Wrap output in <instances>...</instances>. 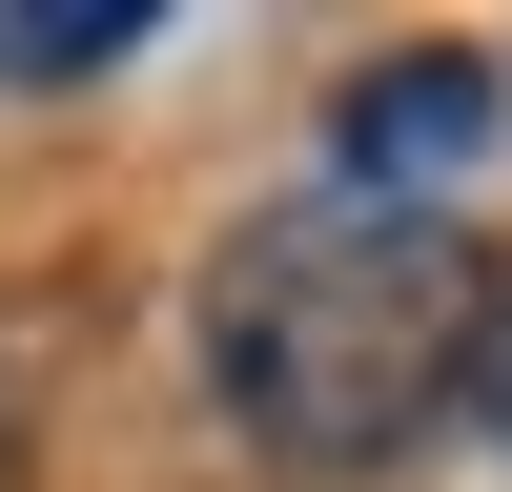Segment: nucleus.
<instances>
[{
    "instance_id": "obj_3",
    "label": "nucleus",
    "mask_w": 512,
    "mask_h": 492,
    "mask_svg": "<svg viewBox=\"0 0 512 492\" xmlns=\"http://www.w3.org/2000/svg\"><path fill=\"white\" fill-rule=\"evenodd\" d=\"M144 62V0H0V82H103Z\"/></svg>"
},
{
    "instance_id": "obj_2",
    "label": "nucleus",
    "mask_w": 512,
    "mask_h": 492,
    "mask_svg": "<svg viewBox=\"0 0 512 492\" xmlns=\"http://www.w3.org/2000/svg\"><path fill=\"white\" fill-rule=\"evenodd\" d=\"M492 123H512L492 41H390V62L328 103V185H369V205H431L451 164H492Z\"/></svg>"
},
{
    "instance_id": "obj_1",
    "label": "nucleus",
    "mask_w": 512,
    "mask_h": 492,
    "mask_svg": "<svg viewBox=\"0 0 512 492\" xmlns=\"http://www.w3.org/2000/svg\"><path fill=\"white\" fill-rule=\"evenodd\" d=\"M492 267L451 205H369V185H308L267 226H226L205 267V390H226L246 451L287 472H369L451 410V349H472Z\"/></svg>"
},
{
    "instance_id": "obj_4",
    "label": "nucleus",
    "mask_w": 512,
    "mask_h": 492,
    "mask_svg": "<svg viewBox=\"0 0 512 492\" xmlns=\"http://www.w3.org/2000/svg\"><path fill=\"white\" fill-rule=\"evenodd\" d=\"M451 410L512 451V267H492V308H472V349H451Z\"/></svg>"
}]
</instances>
